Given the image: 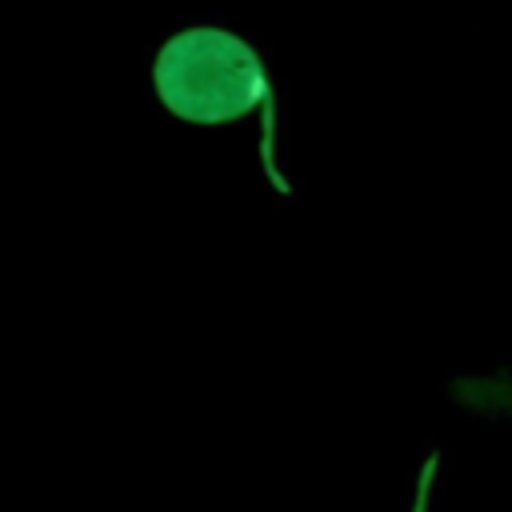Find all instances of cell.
<instances>
[{
	"mask_svg": "<svg viewBox=\"0 0 512 512\" xmlns=\"http://www.w3.org/2000/svg\"><path fill=\"white\" fill-rule=\"evenodd\" d=\"M152 92L160 108L184 124H232L260 116V160L268 184L288 196L276 156V88L260 48L220 24H188L152 56Z\"/></svg>",
	"mask_w": 512,
	"mask_h": 512,
	"instance_id": "1",
	"label": "cell"
},
{
	"mask_svg": "<svg viewBox=\"0 0 512 512\" xmlns=\"http://www.w3.org/2000/svg\"><path fill=\"white\" fill-rule=\"evenodd\" d=\"M436 468H440V452L432 448L420 464V476H416V496H412V508L408 512H428L432 504V480H436Z\"/></svg>",
	"mask_w": 512,
	"mask_h": 512,
	"instance_id": "2",
	"label": "cell"
}]
</instances>
